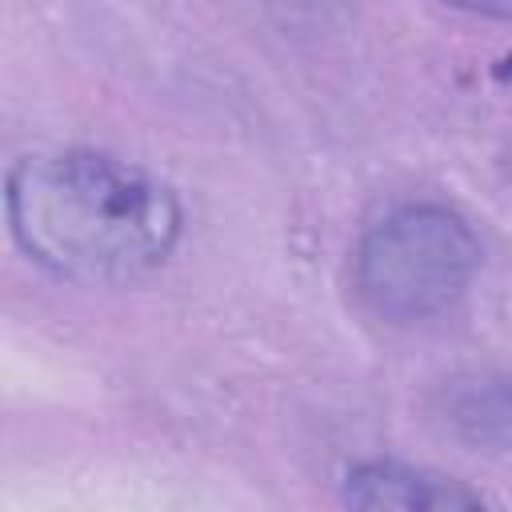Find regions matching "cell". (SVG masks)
<instances>
[{
	"label": "cell",
	"instance_id": "3957f363",
	"mask_svg": "<svg viewBox=\"0 0 512 512\" xmlns=\"http://www.w3.org/2000/svg\"><path fill=\"white\" fill-rule=\"evenodd\" d=\"M344 500L352 508H400V512H440V508H476L480 496L424 468L396 460H368L348 472Z\"/></svg>",
	"mask_w": 512,
	"mask_h": 512
},
{
	"label": "cell",
	"instance_id": "6da1fadb",
	"mask_svg": "<svg viewBox=\"0 0 512 512\" xmlns=\"http://www.w3.org/2000/svg\"><path fill=\"white\" fill-rule=\"evenodd\" d=\"M180 200L156 176L104 152H36L8 176L16 244L56 276L128 284L180 240Z\"/></svg>",
	"mask_w": 512,
	"mask_h": 512
},
{
	"label": "cell",
	"instance_id": "5b68a950",
	"mask_svg": "<svg viewBox=\"0 0 512 512\" xmlns=\"http://www.w3.org/2000/svg\"><path fill=\"white\" fill-rule=\"evenodd\" d=\"M504 72H508V76H512V60H508V68H504Z\"/></svg>",
	"mask_w": 512,
	"mask_h": 512
},
{
	"label": "cell",
	"instance_id": "277c9868",
	"mask_svg": "<svg viewBox=\"0 0 512 512\" xmlns=\"http://www.w3.org/2000/svg\"><path fill=\"white\" fill-rule=\"evenodd\" d=\"M448 424L484 448L512 444V384L508 380H460L448 388Z\"/></svg>",
	"mask_w": 512,
	"mask_h": 512
},
{
	"label": "cell",
	"instance_id": "7a4b0ae2",
	"mask_svg": "<svg viewBox=\"0 0 512 512\" xmlns=\"http://www.w3.org/2000/svg\"><path fill=\"white\" fill-rule=\"evenodd\" d=\"M480 268V240L440 204H408L372 224L352 256L360 300L384 320H428L452 308Z\"/></svg>",
	"mask_w": 512,
	"mask_h": 512
}]
</instances>
